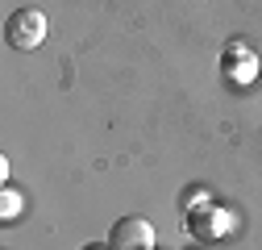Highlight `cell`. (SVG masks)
<instances>
[{"instance_id":"cell-1","label":"cell","mask_w":262,"mask_h":250,"mask_svg":"<svg viewBox=\"0 0 262 250\" xmlns=\"http://www.w3.org/2000/svg\"><path fill=\"white\" fill-rule=\"evenodd\" d=\"M42 38H46V17L38 13V9H17V13H9V21H5V42L13 46V50H38L42 46Z\"/></svg>"},{"instance_id":"cell-3","label":"cell","mask_w":262,"mask_h":250,"mask_svg":"<svg viewBox=\"0 0 262 250\" xmlns=\"http://www.w3.org/2000/svg\"><path fill=\"white\" fill-rule=\"evenodd\" d=\"M13 213H17V196H13V192H5V204H0V217H5V221H9Z\"/></svg>"},{"instance_id":"cell-2","label":"cell","mask_w":262,"mask_h":250,"mask_svg":"<svg viewBox=\"0 0 262 250\" xmlns=\"http://www.w3.org/2000/svg\"><path fill=\"white\" fill-rule=\"evenodd\" d=\"M108 250H154V225L146 217H121L108 234Z\"/></svg>"},{"instance_id":"cell-4","label":"cell","mask_w":262,"mask_h":250,"mask_svg":"<svg viewBox=\"0 0 262 250\" xmlns=\"http://www.w3.org/2000/svg\"><path fill=\"white\" fill-rule=\"evenodd\" d=\"M83 250H100V246H83Z\"/></svg>"}]
</instances>
